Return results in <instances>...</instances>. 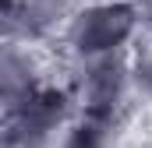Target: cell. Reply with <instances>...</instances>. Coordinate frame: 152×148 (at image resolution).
I'll use <instances>...</instances> for the list:
<instances>
[{
	"label": "cell",
	"instance_id": "cell-1",
	"mask_svg": "<svg viewBox=\"0 0 152 148\" xmlns=\"http://www.w3.org/2000/svg\"><path fill=\"white\" fill-rule=\"evenodd\" d=\"M142 25V14L134 0H96L85 4L67 25L64 42L71 60H92V57H113L127 53V42Z\"/></svg>",
	"mask_w": 152,
	"mask_h": 148
},
{
	"label": "cell",
	"instance_id": "cell-2",
	"mask_svg": "<svg viewBox=\"0 0 152 148\" xmlns=\"http://www.w3.org/2000/svg\"><path fill=\"white\" fill-rule=\"evenodd\" d=\"M81 116L71 88H39L18 110L4 113V148H57L67 127Z\"/></svg>",
	"mask_w": 152,
	"mask_h": 148
},
{
	"label": "cell",
	"instance_id": "cell-3",
	"mask_svg": "<svg viewBox=\"0 0 152 148\" xmlns=\"http://www.w3.org/2000/svg\"><path fill=\"white\" fill-rule=\"evenodd\" d=\"M67 88L81 113H120L127 110V95L134 88V60H127V53L75 60Z\"/></svg>",
	"mask_w": 152,
	"mask_h": 148
},
{
	"label": "cell",
	"instance_id": "cell-4",
	"mask_svg": "<svg viewBox=\"0 0 152 148\" xmlns=\"http://www.w3.org/2000/svg\"><path fill=\"white\" fill-rule=\"evenodd\" d=\"M85 0H4V42H42L67 32Z\"/></svg>",
	"mask_w": 152,
	"mask_h": 148
},
{
	"label": "cell",
	"instance_id": "cell-5",
	"mask_svg": "<svg viewBox=\"0 0 152 148\" xmlns=\"http://www.w3.org/2000/svg\"><path fill=\"white\" fill-rule=\"evenodd\" d=\"M39 88H46V81H42V74L36 67L32 49L25 42H4V53H0V99H4V113L18 110Z\"/></svg>",
	"mask_w": 152,
	"mask_h": 148
},
{
	"label": "cell",
	"instance_id": "cell-6",
	"mask_svg": "<svg viewBox=\"0 0 152 148\" xmlns=\"http://www.w3.org/2000/svg\"><path fill=\"white\" fill-rule=\"evenodd\" d=\"M127 123V110L120 113H81L67 134L57 141V148H113L120 131Z\"/></svg>",
	"mask_w": 152,
	"mask_h": 148
},
{
	"label": "cell",
	"instance_id": "cell-7",
	"mask_svg": "<svg viewBox=\"0 0 152 148\" xmlns=\"http://www.w3.org/2000/svg\"><path fill=\"white\" fill-rule=\"evenodd\" d=\"M134 88L152 102V46H145L134 60Z\"/></svg>",
	"mask_w": 152,
	"mask_h": 148
},
{
	"label": "cell",
	"instance_id": "cell-8",
	"mask_svg": "<svg viewBox=\"0 0 152 148\" xmlns=\"http://www.w3.org/2000/svg\"><path fill=\"white\" fill-rule=\"evenodd\" d=\"M134 7H138L142 21H152V0H134Z\"/></svg>",
	"mask_w": 152,
	"mask_h": 148
}]
</instances>
